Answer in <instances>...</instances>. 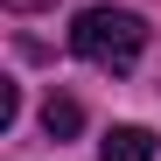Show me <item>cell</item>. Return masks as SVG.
<instances>
[{"mask_svg":"<svg viewBox=\"0 0 161 161\" xmlns=\"http://www.w3.org/2000/svg\"><path fill=\"white\" fill-rule=\"evenodd\" d=\"M70 49L84 63H98V70H133L140 63V49H147V21L133 14V7H84L70 21Z\"/></svg>","mask_w":161,"mask_h":161,"instance_id":"1","label":"cell"},{"mask_svg":"<svg viewBox=\"0 0 161 161\" xmlns=\"http://www.w3.org/2000/svg\"><path fill=\"white\" fill-rule=\"evenodd\" d=\"M98 161H154V133L147 126H112L105 147H98Z\"/></svg>","mask_w":161,"mask_h":161,"instance_id":"2","label":"cell"},{"mask_svg":"<svg viewBox=\"0 0 161 161\" xmlns=\"http://www.w3.org/2000/svg\"><path fill=\"white\" fill-rule=\"evenodd\" d=\"M42 133H49V140H77V133H84V105L56 91V98L42 105Z\"/></svg>","mask_w":161,"mask_h":161,"instance_id":"3","label":"cell"},{"mask_svg":"<svg viewBox=\"0 0 161 161\" xmlns=\"http://www.w3.org/2000/svg\"><path fill=\"white\" fill-rule=\"evenodd\" d=\"M7 7H14V14H35V7H49V0H7Z\"/></svg>","mask_w":161,"mask_h":161,"instance_id":"4","label":"cell"}]
</instances>
